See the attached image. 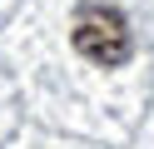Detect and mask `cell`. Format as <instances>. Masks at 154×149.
I'll return each instance as SVG.
<instances>
[{"label": "cell", "instance_id": "obj_1", "mask_svg": "<svg viewBox=\"0 0 154 149\" xmlns=\"http://www.w3.org/2000/svg\"><path fill=\"white\" fill-rule=\"evenodd\" d=\"M75 50H80L90 65H124L129 60V20L114 5H80L75 10V30H70Z\"/></svg>", "mask_w": 154, "mask_h": 149}]
</instances>
